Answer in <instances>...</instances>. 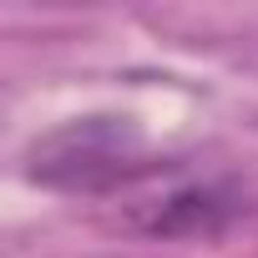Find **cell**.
<instances>
[{"mask_svg":"<svg viewBox=\"0 0 258 258\" xmlns=\"http://www.w3.org/2000/svg\"><path fill=\"white\" fill-rule=\"evenodd\" d=\"M157 172H172V162L142 147L132 116H76L26 152V177L56 192H111Z\"/></svg>","mask_w":258,"mask_h":258,"instance_id":"obj_1","label":"cell"},{"mask_svg":"<svg viewBox=\"0 0 258 258\" xmlns=\"http://www.w3.org/2000/svg\"><path fill=\"white\" fill-rule=\"evenodd\" d=\"M243 192L233 182H177L162 198L132 213V228L147 238H218L228 223L243 218Z\"/></svg>","mask_w":258,"mask_h":258,"instance_id":"obj_2","label":"cell"}]
</instances>
